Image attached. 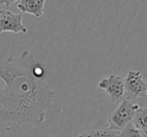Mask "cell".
<instances>
[{
	"mask_svg": "<svg viewBox=\"0 0 147 137\" xmlns=\"http://www.w3.org/2000/svg\"><path fill=\"white\" fill-rule=\"evenodd\" d=\"M0 122L19 127L39 126L51 109L55 93L51 88L42 65L29 51L0 61Z\"/></svg>",
	"mask_w": 147,
	"mask_h": 137,
	"instance_id": "obj_1",
	"label": "cell"
},
{
	"mask_svg": "<svg viewBox=\"0 0 147 137\" xmlns=\"http://www.w3.org/2000/svg\"><path fill=\"white\" fill-rule=\"evenodd\" d=\"M139 108L140 106L133 103L130 99H122L119 102L118 107L109 116L107 121L109 127L113 130H122L124 127L130 124Z\"/></svg>",
	"mask_w": 147,
	"mask_h": 137,
	"instance_id": "obj_2",
	"label": "cell"
},
{
	"mask_svg": "<svg viewBox=\"0 0 147 137\" xmlns=\"http://www.w3.org/2000/svg\"><path fill=\"white\" fill-rule=\"evenodd\" d=\"M125 93L131 98H147V83L140 72L129 71L124 79Z\"/></svg>",
	"mask_w": 147,
	"mask_h": 137,
	"instance_id": "obj_3",
	"label": "cell"
},
{
	"mask_svg": "<svg viewBox=\"0 0 147 137\" xmlns=\"http://www.w3.org/2000/svg\"><path fill=\"white\" fill-rule=\"evenodd\" d=\"M98 87L109 94L112 103H118L122 100L125 95L124 81L118 75L111 74L109 77L99 82Z\"/></svg>",
	"mask_w": 147,
	"mask_h": 137,
	"instance_id": "obj_4",
	"label": "cell"
},
{
	"mask_svg": "<svg viewBox=\"0 0 147 137\" xmlns=\"http://www.w3.org/2000/svg\"><path fill=\"white\" fill-rule=\"evenodd\" d=\"M10 31L13 33H26L27 28L23 25L22 16L9 10H3L0 14V33Z\"/></svg>",
	"mask_w": 147,
	"mask_h": 137,
	"instance_id": "obj_5",
	"label": "cell"
},
{
	"mask_svg": "<svg viewBox=\"0 0 147 137\" xmlns=\"http://www.w3.org/2000/svg\"><path fill=\"white\" fill-rule=\"evenodd\" d=\"M119 132L120 131L111 129L107 121L101 120L93 125L89 130L80 133L77 137H118Z\"/></svg>",
	"mask_w": 147,
	"mask_h": 137,
	"instance_id": "obj_6",
	"label": "cell"
},
{
	"mask_svg": "<svg viewBox=\"0 0 147 137\" xmlns=\"http://www.w3.org/2000/svg\"><path fill=\"white\" fill-rule=\"evenodd\" d=\"M17 8L23 13H28L40 18L45 13V0H18Z\"/></svg>",
	"mask_w": 147,
	"mask_h": 137,
	"instance_id": "obj_7",
	"label": "cell"
},
{
	"mask_svg": "<svg viewBox=\"0 0 147 137\" xmlns=\"http://www.w3.org/2000/svg\"><path fill=\"white\" fill-rule=\"evenodd\" d=\"M147 108L146 107H140L136 114L134 115L131 124L138 129L142 134V137H147Z\"/></svg>",
	"mask_w": 147,
	"mask_h": 137,
	"instance_id": "obj_8",
	"label": "cell"
},
{
	"mask_svg": "<svg viewBox=\"0 0 147 137\" xmlns=\"http://www.w3.org/2000/svg\"><path fill=\"white\" fill-rule=\"evenodd\" d=\"M118 137H142V134L138 129H136L132 124H128L126 127L120 130Z\"/></svg>",
	"mask_w": 147,
	"mask_h": 137,
	"instance_id": "obj_9",
	"label": "cell"
},
{
	"mask_svg": "<svg viewBox=\"0 0 147 137\" xmlns=\"http://www.w3.org/2000/svg\"><path fill=\"white\" fill-rule=\"evenodd\" d=\"M13 2H16V1H13V0H11V1H9V0H3V1H0V3H1V4H4L5 6H10L11 4H12Z\"/></svg>",
	"mask_w": 147,
	"mask_h": 137,
	"instance_id": "obj_10",
	"label": "cell"
},
{
	"mask_svg": "<svg viewBox=\"0 0 147 137\" xmlns=\"http://www.w3.org/2000/svg\"><path fill=\"white\" fill-rule=\"evenodd\" d=\"M2 11H3V10H0V14H1V12H2Z\"/></svg>",
	"mask_w": 147,
	"mask_h": 137,
	"instance_id": "obj_11",
	"label": "cell"
}]
</instances>
